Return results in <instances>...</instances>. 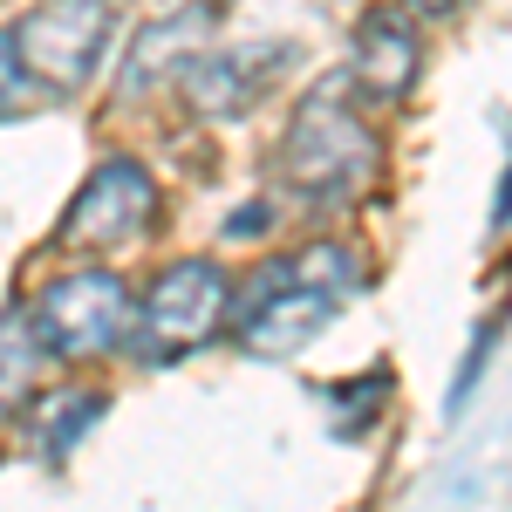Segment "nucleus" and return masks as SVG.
Listing matches in <instances>:
<instances>
[{"label":"nucleus","mask_w":512,"mask_h":512,"mask_svg":"<svg viewBox=\"0 0 512 512\" xmlns=\"http://www.w3.org/2000/svg\"><path fill=\"white\" fill-rule=\"evenodd\" d=\"M355 294H362V260L349 246L315 239V246L287 253V260H267L239 294H226V321H233L246 355L287 362V355L308 349L321 328L342 315V301H355Z\"/></svg>","instance_id":"obj_1"},{"label":"nucleus","mask_w":512,"mask_h":512,"mask_svg":"<svg viewBox=\"0 0 512 512\" xmlns=\"http://www.w3.org/2000/svg\"><path fill=\"white\" fill-rule=\"evenodd\" d=\"M376 164H383V144L369 117L349 103L342 82H321L294 103V117L280 130V151H274V171L280 185L301 198L308 212H342L355 198L376 185Z\"/></svg>","instance_id":"obj_2"},{"label":"nucleus","mask_w":512,"mask_h":512,"mask_svg":"<svg viewBox=\"0 0 512 512\" xmlns=\"http://www.w3.org/2000/svg\"><path fill=\"white\" fill-rule=\"evenodd\" d=\"M226 267L219 260H171L151 287H144V301L130 308V328H123V342L130 355L144 362V369H171V362H185L212 342V328L226 321Z\"/></svg>","instance_id":"obj_3"},{"label":"nucleus","mask_w":512,"mask_h":512,"mask_svg":"<svg viewBox=\"0 0 512 512\" xmlns=\"http://www.w3.org/2000/svg\"><path fill=\"white\" fill-rule=\"evenodd\" d=\"M117 35V7L110 0H35L21 21H14V69L21 82H35L41 96H82L96 69H103V48Z\"/></svg>","instance_id":"obj_4"},{"label":"nucleus","mask_w":512,"mask_h":512,"mask_svg":"<svg viewBox=\"0 0 512 512\" xmlns=\"http://www.w3.org/2000/svg\"><path fill=\"white\" fill-rule=\"evenodd\" d=\"M35 328L41 355L55 362H89V355L123 349V328H130V287L110 267H76V274L48 280L35 294V308H21Z\"/></svg>","instance_id":"obj_5"},{"label":"nucleus","mask_w":512,"mask_h":512,"mask_svg":"<svg viewBox=\"0 0 512 512\" xmlns=\"http://www.w3.org/2000/svg\"><path fill=\"white\" fill-rule=\"evenodd\" d=\"M158 219V185L137 158H103L82 192L69 198L62 226H55V246H76V253H103V246H130L144 239V226Z\"/></svg>","instance_id":"obj_6"},{"label":"nucleus","mask_w":512,"mask_h":512,"mask_svg":"<svg viewBox=\"0 0 512 512\" xmlns=\"http://www.w3.org/2000/svg\"><path fill=\"white\" fill-rule=\"evenodd\" d=\"M294 62L287 41H239V48H198L192 62L178 69V96L198 123H226L246 117L267 89L280 82V69Z\"/></svg>","instance_id":"obj_7"},{"label":"nucleus","mask_w":512,"mask_h":512,"mask_svg":"<svg viewBox=\"0 0 512 512\" xmlns=\"http://www.w3.org/2000/svg\"><path fill=\"white\" fill-rule=\"evenodd\" d=\"M355 89L369 103H403L417 89V69H424V48H417V21L403 7H369L355 21V48H349Z\"/></svg>","instance_id":"obj_8"},{"label":"nucleus","mask_w":512,"mask_h":512,"mask_svg":"<svg viewBox=\"0 0 512 512\" xmlns=\"http://www.w3.org/2000/svg\"><path fill=\"white\" fill-rule=\"evenodd\" d=\"M212 28H219V7L212 0H192L178 14H164L158 28H144L130 62H123V96H151L158 82H178V69L192 62L198 48H212Z\"/></svg>","instance_id":"obj_9"},{"label":"nucleus","mask_w":512,"mask_h":512,"mask_svg":"<svg viewBox=\"0 0 512 512\" xmlns=\"http://www.w3.org/2000/svg\"><path fill=\"white\" fill-rule=\"evenodd\" d=\"M96 424H103V390H48L28 417V444L41 465H62Z\"/></svg>","instance_id":"obj_10"},{"label":"nucleus","mask_w":512,"mask_h":512,"mask_svg":"<svg viewBox=\"0 0 512 512\" xmlns=\"http://www.w3.org/2000/svg\"><path fill=\"white\" fill-rule=\"evenodd\" d=\"M35 369H41V342H35V328H28V315L14 308V315H0V424L21 410Z\"/></svg>","instance_id":"obj_11"},{"label":"nucleus","mask_w":512,"mask_h":512,"mask_svg":"<svg viewBox=\"0 0 512 512\" xmlns=\"http://www.w3.org/2000/svg\"><path fill=\"white\" fill-rule=\"evenodd\" d=\"M383 390H390V376H362V383H342V390L328 396V410H335V431L355 437V431H362V417H376V410H383Z\"/></svg>","instance_id":"obj_12"},{"label":"nucleus","mask_w":512,"mask_h":512,"mask_svg":"<svg viewBox=\"0 0 512 512\" xmlns=\"http://www.w3.org/2000/svg\"><path fill=\"white\" fill-rule=\"evenodd\" d=\"M499 335H506V321H485L472 335V349H465V369H458V383H451V417H465V403H472L478 376L492 369V355H499Z\"/></svg>","instance_id":"obj_13"},{"label":"nucleus","mask_w":512,"mask_h":512,"mask_svg":"<svg viewBox=\"0 0 512 512\" xmlns=\"http://www.w3.org/2000/svg\"><path fill=\"white\" fill-rule=\"evenodd\" d=\"M21 69H14V48H7V35H0V117H14L21 110Z\"/></svg>","instance_id":"obj_14"},{"label":"nucleus","mask_w":512,"mask_h":512,"mask_svg":"<svg viewBox=\"0 0 512 512\" xmlns=\"http://www.w3.org/2000/svg\"><path fill=\"white\" fill-rule=\"evenodd\" d=\"M260 226H274V212H267V205H239L233 219H226V233H233V239H260Z\"/></svg>","instance_id":"obj_15"},{"label":"nucleus","mask_w":512,"mask_h":512,"mask_svg":"<svg viewBox=\"0 0 512 512\" xmlns=\"http://www.w3.org/2000/svg\"><path fill=\"white\" fill-rule=\"evenodd\" d=\"M458 7H472V0H403V14H431V21H451Z\"/></svg>","instance_id":"obj_16"}]
</instances>
